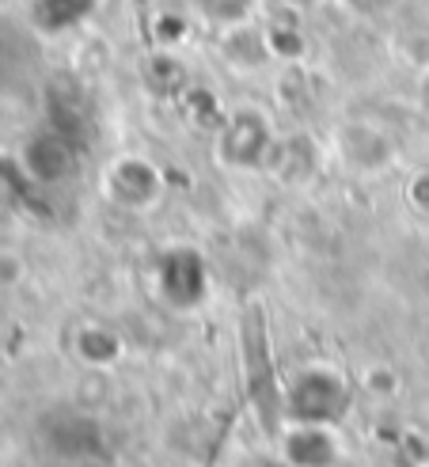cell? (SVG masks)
<instances>
[{
	"mask_svg": "<svg viewBox=\"0 0 429 467\" xmlns=\"http://www.w3.org/2000/svg\"><path fill=\"white\" fill-rule=\"evenodd\" d=\"M330 145L353 175H380L395 163V141L372 122H342Z\"/></svg>",
	"mask_w": 429,
	"mask_h": 467,
	"instance_id": "cell-1",
	"label": "cell"
},
{
	"mask_svg": "<svg viewBox=\"0 0 429 467\" xmlns=\"http://www.w3.org/2000/svg\"><path fill=\"white\" fill-rule=\"evenodd\" d=\"M107 194H110L114 205L141 213V209L156 205L160 194H163L160 168H156V163H149L145 156H122V160H114L110 171H107Z\"/></svg>",
	"mask_w": 429,
	"mask_h": 467,
	"instance_id": "cell-2",
	"label": "cell"
},
{
	"mask_svg": "<svg viewBox=\"0 0 429 467\" xmlns=\"http://www.w3.org/2000/svg\"><path fill=\"white\" fill-rule=\"evenodd\" d=\"M281 456L289 467H339L342 441L327 422H300L281 437Z\"/></svg>",
	"mask_w": 429,
	"mask_h": 467,
	"instance_id": "cell-3",
	"label": "cell"
},
{
	"mask_svg": "<svg viewBox=\"0 0 429 467\" xmlns=\"http://www.w3.org/2000/svg\"><path fill=\"white\" fill-rule=\"evenodd\" d=\"M19 160H23V171H27L35 182H61V179H68V171H73V152H68V145L54 133L31 137V141L23 145Z\"/></svg>",
	"mask_w": 429,
	"mask_h": 467,
	"instance_id": "cell-4",
	"label": "cell"
},
{
	"mask_svg": "<svg viewBox=\"0 0 429 467\" xmlns=\"http://www.w3.org/2000/svg\"><path fill=\"white\" fill-rule=\"evenodd\" d=\"M27 277V259L12 247H0V289H16Z\"/></svg>",
	"mask_w": 429,
	"mask_h": 467,
	"instance_id": "cell-5",
	"label": "cell"
}]
</instances>
